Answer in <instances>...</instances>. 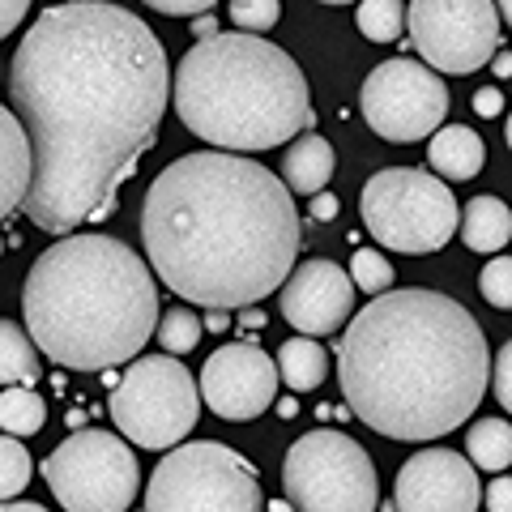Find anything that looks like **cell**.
Wrapping results in <instances>:
<instances>
[{
	"mask_svg": "<svg viewBox=\"0 0 512 512\" xmlns=\"http://www.w3.org/2000/svg\"><path fill=\"white\" fill-rule=\"evenodd\" d=\"M312 218L316 222L338 218V197H329V192H316V197H312Z\"/></svg>",
	"mask_w": 512,
	"mask_h": 512,
	"instance_id": "cell-35",
	"label": "cell"
},
{
	"mask_svg": "<svg viewBox=\"0 0 512 512\" xmlns=\"http://www.w3.org/2000/svg\"><path fill=\"white\" fill-rule=\"evenodd\" d=\"M30 474H35V457L22 448L18 436H0V500H13L30 487Z\"/></svg>",
	"mask_w": 512,
	"mask_h": 512,
	"instance_id": "cell-25",
	"label": "cell"
},
{
	"mask_svg": "<svg viewBox=\"0 0 512 512\" xmlns=\"http://www.w3.org/2000/svg\"><path fill=\"white\" fill-rule=\"evenodd\" d=\"M495 13H500V18H508V13H512V0H500V9H495Z\"/></svg>",
	"mask_w": 512,
	"mask_h": 512,
	"instance_id": "cell-41",
	"label": "cell"
},
{
	"mask_svg": "<svg viewBox=\"0 0 512 512\" xmlns=\"http://www.w3.org/2000/svg\"><path fill=\"white\" fill-rule=\"evenodd\" d=\"M201 329L222 333V329H231V320H227V312H214V308H210V320H201Z\"/></svg>",
	"mask_w": 512,
	"mask_h": 512,
	"instance_id": "cell-37",
	"label": "cell"
},
{
	"mask_svg": "<svg viewBox=\"0 0 512 512\" xmlns=\"http://www.w3.org/2000/svg\"><path fill=\"white\" fill-rule=\"evenodd\" d=\"M154 329H158V346H163V355H188V350L201 342V320L192 316L188 308L163 312Z\"/></svg>",
	"mask_w": 512,
	"mask_h": 512,
	"instance_id": "cell-26",
	"label": "cell"
},
{
	"mask_svg": "<svg viewBox=\"0 0 512 512\" xmlns=\"http://www.w3.org/2000/svg\"><path fill=\"white\" fill-rule=\"evenodd\" d=\"M150 9L158 13H171V18H188V13H205V9H214L218 0H146Z\"/></svg>",
	"mask_w": 512,
	"mask_h": 512,
	"instance_id": "cell-31",
	"label": "cell"
},
{
	"mask_svg": "<svg viewBox=\"0 0 512 512\" xmlns=\"http://www.w3.org/2000/svg\"><path fill=\"white\" fill-rule=\"evenodd\" d=\"M197 393L205 397V406H210L218 419L244 423V419H256V414H265L269 406H274L278 367L261 346H252V342L218 346L201 367Z\"/></svg>",
	"mask_w": 512,
	"mask_h": 512,
	"instance_id": "cell-13",
	"label": "cell"
},
{
	"mask_svg": "<svg viewBox=\"0 0 512 512\" xmlns=\"http://www.w3.org/2000/svg\"><path fill=\"white\" fill-rule=\"evenodd\" d=\"M146 512H265L252 461L218 440H188L158 461Z\"/></svg>",
	"mask_w": 512,
	"mask_h": 512,
	"instance_id": "cell-6",
	"label": "cell"
},
{
	"mask_svg": "<svg viewBox=\"0 0 512 512\" xmlns=\"http://www.w3.org/2000/svg\"><path fill=\"white\" fill-rule=\"evenodd\" d=\"M9 94L30 141L22 210L39 231L73 235L116 210L120 184L158 141L167 52L137 13L69 0L22 35Z\"/></svg>",
	"mask_w": 512,
	"mask_h": 512,
	"instance_id": "cell-1",
	"label": "cell"
},
{
	"mask_svg": "<svg viewBox=\"0 0 512 512\" xmlns=\"http://www.w3.org/2000/svg\"><path fill=\"white\" fill-rule=\"evenodd\" d=\"M325 5H355V0H325Z\"/></svg>",
	"mask_w": 512,
	"mask_h": 512,
	"instance_id": "cell-42",
	"label": "cell"
},
{
	"mask_svg": "<svg viewBox=\"0 0 512 512\" xmlns=\"http://www.w3.org/2000/svg\"><path fill=\"white\" fill-rule=\"evenodd\" d=\"M43 478L69 512H124L141 487L137 457L116 431H77L43 461Z\"/></svg>",
	"mask_w": 512,
	"mask_h": 512,
	"instance_id": "cell-10",
	"label": "cell"
},
{
	"mask_svg": "<svg viewBox=\"0 0 512 512\" xmlns=\"http://www.w3.org/2000/svg\"><path fill=\"white\" fill-rule=\"evenodd\" d=\"M478 291H483V299L491 303V308H500V312L512 308V261H508V256H495V261H487L483 278H478Z\"/></svg>",
	"mask_w": 512,
	"mask_h": 512,
	"instance_id": "cell-29",
	"label": "cell"
},
{
	"mask_svg": "<svg viewBox=\"0 0 512 512\" xmlns=\"http://www.w3.org/2000/svg\"><path fill=\"white\" fill-rule=\"evenodd\" d=\"M363 227L376 244L393 252H440L457 231V197L440 175H427L419 167H389L376 171L363 184L359 197Z\"/></svg>",
	"mask_w": 512,
	"mask_h": 512,
	"instance_id": "cell-7",
	"label": "cell"
},
{
	"mask_svg": "<svg viewBox=\"0 0 512 512\" xmlns=\"http://www.w3.org/2000/svg\"><path fill=\"white\" fill-rule=\"evenodd\" d=\"M39 355L69 372H107L141 355L158 325L154 274L111 235H64L39 252L22 291Z\"/></svg>",
	"mask_w": 512,
	"mask_h": 512,
	"instance_id": "cell-4",
	"label": "cell"
},
{
	"mask_svg": "<svg viewBox=\"0 0 512 512\" xmlns=\"http://www.w3.org/2000/svg\"><path fill=\"white\" fill-rule=\"evenodd\" d=\"M333 146L316 133H303L299 141H291V150L282 154V184L303 197H316L325 192V184L333 180Z\"/></svg>",
	"mask_w": 512,
	"mask_h": 512,
	"instance_id": "cell-18",
	"label": "cell"
},
{
	"mask_svg": "<svg viewBox=\"0 0 512 512\" xmlns=\"http://www.w3.org/2000/svg\"><path fill=\"white\" fill-rule=\"evenodd\" d=\"M483 487L453 448H423L397 470V512H478Z\"/></svg>",
	"mask_w": 512,
	"mask_h": 512,
	"instance_id": "cell-14",
	"label": "cell"
},
{
	"mask_svg": "<svg viewBox=\"0 0 512 512\" xmlns=\"http://www.w3.org/2000/svg\"><path fill=\"white\" fill-rule=\"evenodd\" d=\"M487 376V338L470 308L423 286L380 291L338 342L346 406L389 440L457 431L487 397Z\"/></svg>",
	"mask_w": 512,
	"mask_h": 512,
	"instance_id": "cell-3",
	"label": "cell"
},
{
	"mask_svg": "<svg viewBox=\"0 0 512 512\" xmlns=\"http://www.w3.org/2000/svg\"><path fill=\"white\" fill-rule=\"evenodd\" d=\"M406 26L414 52L440 73H474L500 52L491 0H410Z\"/></svg>",
	"mask_w": 512,
	"mask_h": 512,
	"instance_id": "cell-12",
	"label": "cell"
},
{
	"mask_svg": "<svg viewBox=\"0 0 512 512\" xmlns=\"http://www.w3.org/2000/svg\"><path fill=\"white\" fill-rule=\"evenodd\" d=\"M461 222V239L474 252H500L512 239V214L500 197H474L466 210L457 214Z\"/></svg>",
	"mask_w": 512,
	"mask_h": 512,
	"instance_id": "cell-19",
	"label": "cell"
},
{
	"mask_svg": "<svg viewBox=\"0 0 512 512\" xmlns=\"http://www.w3.org/2000/svg\"><path fill=\"white\" fill-rule=\"evenodd\" d=\"M278 18H282L278 0H231V22L244 35H265V30L278 26Z\"/></svg>",
	"mask_w": 512,
	"mask_h": 512,
	"instance_id": "cell-28",
	"label": "cell"
},
{
	"mask_svg": "<svg viewBox=\"0 0 512 512\" xmlns=\"http://www.w3.org/2000/svg\"><path fill=\"white\" fill-rule=\"evenodd\" d=\"M265 512H295V508L286 504V500H269V504H265Z\"/></svg>",
	"mask_w": 512,
	"mask_h": 512,
	"instance_id": "cell-40",
	"label": "cell"
},
{
	"mask_svg": "<svg viewBox=\"0 0 512 512\" xmlns=\"http://www.w3.org/2000/svg\"><path fill=\"white\" fill-rule=\"evenodd\" d=\"M43 376L39 350L13 320H0V384H22L35 389V380Z\"/></svg>",
	"mask_w": 512,
	"mask_h": 512,
	"instance_id": "cell-21",
	"label": "cell"
},
{
	"mask_svg": "<svg viewBox=\"0 0 512 512\" xmlns=\"http://www.w3.org/2000/svg\"><path fill=\"white\" fill-rule=\"evenodd\" d=\"M495 397H500L504 410L512 406V346L508 342L500 346V355H495Z\"/></svg>",
	"mask_w": 512,
	"mask_h": 512,
	"instance_id": "cell-30",
	"label": "cell"
},
{
	"mask_svg": "<svg viewBox=\"0 0 512 512\" xmlns=\"http://www.w3.org/2000/svg\"><path fill=\"white\" fill-rule=\"evenodd\" d=\"M359 35L372 43H393L406 30V9L402 0H359Z\"/></svg>",
	"mask_w": 512,
	"mask_h": 512,
	"instance_id": "cell-24",
	"label": "cell"
},
{
	"mask_svg": "<svg viewBox=\"0 0 512 512\" xmlns=\"http://www.w3.org/2000/svg\"><path fill=\"white\" fill-rule=\"evenodd\" d=\"M474 111H478L483 120H495V116H500V111H504V94H500V86H483V90H478V94H474Z\"/></svg>",
	"mask_w": 512,
	"mask_h": 512,
	"instance_id": "cell-32",
	"label": "cell"
},
{
	"mask_svg": "<svg viewBox=\"0 0 512 512\" xmlns=\"http://www.w3.org/2000/svg\"><path fill=\"white\" fill-rule=\"evenodd\" d=\"M359 111L367 128L384 141L410 146L431 137L448 116V86L419 60H384L367 73L359 90Z\"/></svg>",
	"mask_w": 512,
	"mask_h": 512,
	"instance_id": "cell-11",
	"label": "cell"
},
{
	"mask_svg": "<svg viewBox=\"0 0 512 512\" xmlns=\"http://www.w3.org/2000/svg\"><path fill=\"white\" fill-rule=\"evenodd\" d=\"M30 184V141L13 111L0 103V222L22 205Z\"/></svg>",
	"mask_w": 512,
	"mask_h": 512,
	"instance_id": "cell-16",
	"label": "cell"
},
{
	"mask_svg": "<svg viewBox=\"0 0 512 512\" xmlns=\"http://www.w3.org/2000/svg\"><path fill=\"white\" fill-rule=\"evenodd\" d=\"M295 192L244 154H184L146 192L141 239L154 274L214 312L274 295L299 256Z\"/></svg>",
	"mask_w": 512,
	"mask_h": 512,
	"instance_id": "cell-2",
	"label": "cell"
},
{
	"mask_svg": "<svg viewBox=\"0 0 512 512\" xmlns=\"http://www.w3.org/2000/svg\"><path fill=\"white\" fill-rule=\"evenodd\" d=\"M0 248H5V244H0Z\"/></svg>",
	"mask_w": 512,
	"mask_h": 512,
	"instance_id": "cell-43",
	"label": "cell"
},
{
	"mask_svg": "<svg viewBox=\"0 0 512 512\" xmlns=\"http://www.w3.org/2000/svg\"><path fill=\"white\" fill-rule=\"evenodd\" d=\"M26 9H30V0H0V39L18 30V22L26 18Z\"/></svg>",
	"mask_w": 512,
	"mask_h": 512,
	"instance_id": "cell-33",
	"label": "cell"
},
{
	"mask_svg": "<svg viewBox=\"0 0 512 512\" xmlns=\"http://www.w3.org/2000/svg\"><path fill=\"white\" fill-rule=\"evenodd\" d=\"M350 282H355V291H367V295L393 291V261L380 256L376 248H359L350 256Z\"/></svg>",
	"mask_w": 512,
	"mask_h": 512,
	"instance_id": "cell-27",
	"label": "cell"
},
{
	"mask_svg": "<svg viewBox=\"0 0 512 512\" xmlns=\"http://www.w3.org/2000/svg\"><path fill=\"white\" fill-rule=\"evenodd\" d=\"M427 158H431V167H436V175H444V180H474L487 163V146L474 128L440 124L436 133H431Z\"/></svg>",
	"mask_w": 512,
	"mask_h": 512,
	"instance_id": "cell-17",
	"label": "cell"
},
{
	"mask_svg": "<svg viewBox=\"0 0 512 512\" xmlns=\"http://www.w3.org/2000/svg\"><path fill=\"white\" fill-rule=\"evenodd\" d=\"M278 291H282V316L303 338H329L355 312V282L333 261H303L299 269L286 274Z\"/></svg>",
	"mask_w": 512,
	"mask_h": 512,
	"instance_id": "cell-15",
	"label": "cell"
},
{
	"mask_svg": "<svg viewBox=\"0 0 512 512\" xmlns=\"http://www.w3.org/2000/svg\"><path fill=\"white\" fill-rule=\"evenodd\" d=\"M171 99L188 133L218 150H274L312 128L303 69L291 52L244 30H214L192 43L175 69Z\"/></svg>",
	"mask_w": 512,
	"mask_h": 512,
	"instance_id": "cell-5",
	"label": "cell"
},
{
	"mask_svg": "<svg viewBox=\"0 0 512 512\" xmlns=\"http://www.w3.org/2000/svg\"><path fill=\"white\" fill-rule=\"evenodd\" d=\"M0 512H47V508L30 500H0Z\"/></svg>",
	"mask_w": 512,
	"mask_h": 512,
	"instance_id": "cell-36",
	"label": "cell"
},
{
	"mask_svg": "<svg viewBox=\"0 0 512 512\" xmlns=\"http://www.w3.org/2000/svg\"><path fill=\"white\" fill-rule=\"evenodd\" d=\"M282 491L295 512H376L380 478L346 431H308L282 461Z\"/></svg>",
	"mask_w": 512,
	"mask_h": 512,
	"instance_id": "cell-8",
	"label": "cell"
},
{
	"mask_svg": "<svg viewBox=\"0 0 512 512\" xmlns=\"http://www.w3.org/2000/svg\"><path fill=\"white\" fill-rule=\"evenodd\" d=\"M466 461L491 474H504L512 466V427L508 419H478L466 431Z\"/></svg>",
	"mask_w": 512,
	"mask_h": 512,
	"instance_id": "cell-22",
	"label": "cell"
},
{
	"mask_svg": "<svg viewBox=\"0 0 512 512\" xmlns=\"http://www.w3.org/2000/svg\"><path fill=\"white\" fill-rule=\"evenodd\" d=\"M239 325H248V329H261V325H265V316H261V312H244V320H239Z\"/></svg>",
	"mask_w": 512,
	"mask_h": 512,
	"instance_id": "cell-39",
	"label": "cell"
},
{
	"mask_svg": "<svg viewBox=\"0 0 512 512\" xmlns=\"http://www.w3.org/2000/svg\"><path fill=\"white\" fill-rule=\"evenodd\" d=\"M495 73H500V77H508V73H512V60H508V52H495Z\"/></svg>",
	"mask_w": 512,
	"mask_h": 512,
	"instance_id": "cell-38",
	"label": "cell"
},
{
	"mask_svg": "<svg viewBox=\"0 0 512 512\" xmlns=\"http://www.w3.org/2000/svg\"><path fill=\"white\" fill-rule=\"evenodd\" d=\"M278 380H286L295 393H312L325 384L329 376V355H325V346H320L316 338H286L282 350H278Z\"/></svg>",
	"mask_w": 512,
	"mask_h": 512,
	"instance_id": "cell-20",
	"label": "cell"
},
{
	"mask_svg": "<svg viewBox=\"0 0 512 512\" xmlns=\"http://www.w3.org/2000/svg\"><path fill=\"white\" fill-rule=\"evenodd\" d=\"M47 423V402L35 393V389H22V384H9L5 393H0V427H5V436H35L43 431Z\"/></svg>",
	"mask_w": 512,
	"mask_h": 512,
	"instance_id": "cell-23",
	"label": "cell"
},
{
	"mask_svg": "<svg viewBox=\"0 0 512 512\" xmlns=\"http://www.w3.org/2000/svg\"><path fill=\"white\" fill-rule=\"evenodd\" d=\"M201 414L197 380L175 355L128 359V372L111 393V419L120 436L137 448H171L180 444Z\"/></svg>",
	"mask_w": 512,
	"mask_h": 512,
	"instance_id": "cell-9",
	"label": "cell"
},
{
	"mask_svg": "<svg viewBox=\"0 0 512 512\" xmlns=\"http://www.w3.org/2000/svg\"><path fill=\"white\" fill-rule=\"evenodd\" d=\"M487 508L491 512H512V483H508V474H500L487 487Z\"/></svg>",
	"mask_w": 512,
	"mask_h": 512,
	"instance_id": "cell-34",
	"label": "cell"
}]
</instances>
